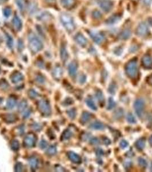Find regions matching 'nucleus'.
<instances>
[{
  "instance_id": "0eeeda50",
  "label": "nucleus",
  "mask_w": 152,
  "mask_h": 172,
  "mask_svg": "<svg viewBox=\"0 0 152 172\" xmlns=\"http://www.w3.org/2000/svg\"><path fill=\"white\" fill-rule=\"evenodd\" d=\"M89 35L94 43L97 44H101L105 39V37L103 34L96 30L90 31L89 32Z\"/></svg>"
},
{
  "instance_id": "7c9ffc66",
  "label": "nucleus",
  "mask_w": 152,
  "mask_h": 172,
  "mask_svg": "<svg viewBox=\"0 0 152 172\" xmlns=\"http://www.w3.org/2000/svg\"><path fill=\"white\" fill-rule=\"evenodd\" d=\"M11 149L13 150V151H17L19 149L20 147V144H19V142L18 141H17L16 139H14L11 142Z\"/></svg>"
},
{
  "instance_id": "79ce46f5",
  "label": "nucleus",
  "mask_w": 152,
  "mask_h": 172,
  "mask_svg": "<svg viewBox=\"0 0 152 172\" xmlns=\"http://www.w3.org/2000/svg\"><path fill=\"white\" fill-rule=\"evenodd\" d=\"M9 85L5 79H1L0 80V87L3 90H7L9 87Z\"/></svg>"
},
{
  "instance_id": "f257e3e1",
  "label": "nucleus",
  "mask_w": 152,
  "mask_h": 172,
  "mask_svg": "<svg viewBox=\"0 0 152 172\" xmlns=\"http://www.w3.org/2000/svg\"><path fill=\"white\" fill-rule=\"evenodd\" d=\"M60 21L64 28L69 32H72L76 29V24L73 17L68 13H62L60 15Z\"/></svg>"
},
{
  "instance_id": "052dcab7",
  "label": "nucleus",
  "mask_w": 152,
  "mask_h": 172,
  "mask_svg": "<svg viewBox=\"0 0 152 172\" xmlns=\"http://www.w3.org/2000/svg\"><path fill=\"white\" fill-rule=\"evenodd\" d=\"M144 2L146 5H149L152 3V0H144Z\"/></svg>"
},
{
  "instance_id": "412c9836",
  "label": "nucleus",
  "mask_w": 152,
  "mask_h": 172,
  "mask_svg": "<svg viewBox=\"0 0 152 172\" xmlns=\"http://www.w3.org/2000/svg\"><path fill=\"white\" fill-rule=\"evenodd\" d=\"M92 117V115L87 112H83L81 117V123L83 124H85L88 123L89 120H90Z\"/></svg>"
},
{
  "instance_id": "4c0bfd02",
  "label": "nucleus",
  "mask_w": 152,
  "mask_h": 172,
  "mask_svg": "<svg viewBox=\"0 0 152 172\" xmlns=\"http://www.w3.org/2000/svg\"><path fill=\"white\" fill-rule=\"evenodd\" d=\"M7 41L9 48H12L13 46V39L12 37L9 34H7Z\"/></svg>"
},
{
  "instance_id": "f3484780",
  "label": "nucleus",
  "mask_w": 152,
  "mask_h": 172,
  "mask_svg": "<svg viewBox=\"0 0 152 172\" xmlns=\"http://www.w3.org/2000/svg\"><path fill=\"white\" fill-rule=\"evenodd\" d=\"M60 56L61 60L63 63H65L68 59V53L66 47L65 45H62L60 49Z\"/></svg>"
},
{
  "instance_id": "e433bc0d",
  "label": "nucleus",
  "mask_w": 152,
  "mask_h": 172,
  "mask_svg": "<svg viewBox=\"0 0 152 172\" xmlns=\"http://www.w3.org/2000/svg\"><path fill=\"white\" fill-rule=\"evenodd\" d=\"M116 106V102H114V101L113 100V99L112 98H109V100H108V106H107V109L110 110L113 109Z\"/></svg>"
},
{
  "instance_id": "3c124183",
  "label": "nucleus",
  "mask_w": 152,
  "mask_h": 172,
  "mask_svg": "<svg viewBox=\"0 0 152 172\" xmlns=\"http://www.w3.org/2000/svg\"><path fill=\"white\" fill-rule=\"evenodd\" d=\"M122 52H123L122 48L121 47H118L116 48V50H114V53L117 56H120L122 54Z\"/></svg>"
},
{
  "instance_id": "1a4fd4ad",
  "label": "nucleus",
  "mask_w": 152,
  "mask_h": 172,
  "mask_svg": "<svg viewBox=\"0 0 152 172\" xmlns=\"http://www.w3.org/2000/svg\"><path fill=\"white\" fill-rule=\"evenodd\" d=\"M149 32V31L148 26L146 23H140L136 29V34L138 36L141 37L146 36L148 34Z\"/></svg>"
},
{
  "instance_id": "37998d69",
  "label": "nucleus",
  "mask_w": 152,
  "mask_h": 172,
  "mask_svg": "<svg viewBox=\"0 0 152 172\" xmlns=\"http://www.w3.org/2000/svg\"><path fill=\"white\" fill-rule=\"evenodd\" d=\"M92 16L95 19H100L102 17L101 13L97 10H94L92 13Z\"/></svg>"
},
{
  "instance_id": "13d9d810",
  "label": "nucleus",
  "mask_w": 152,
  "mask_h": 172,
  "mask_svg": "<svg viewBox=\"0 0 152 172\" xmlns=\"http://www.w3.org/2000/svg\"><path fill=\"white\" fill-rule=\"evenodd\" d=\"M79 81H80V82L81 83H84L85 82V81H86V77H85V75H81V76L80 77Z\"/></svg>"
},
{
  "instance_id": "20e7f679",
  "label": "nucleus",
  "mask_w": 152,
  "mask_h": 172,
  "mask_svg": "<svg viewBox=\"0 0 152 172\" xmlns=\"http://www.w3.org/2000/svg\"><path fill=\"white\" fill-rule=\"evenodd\" d=\"M38 106L40 112L44 116H49L51 113V106L50 104L45 99L40 100L38 103Z\"/></svg>"
},
{
  "instance_id": "6ab92c4d",
  "label": "nucleus",
  "mask_w": 152,
  "mask_h": 172,
  "mask_svg": "<svg viewBox=\"0 0 152 172\" xmlns=\"http://www.w3.org/2000/svg\"><path fill=\"white\" fill-rule=\"evenodd\" d=\"M29 163L30 165L31 169L33 171H35L38 168L39 161H38V160L36 157H31L29 159Z\"/></svg>"
},
{
  "instance_id": "2eb2a0df",
  "label": "nucleus",
  "mask_w": 152,
  "mask_h": 172,
  "mask_svg": "<svg viewBox=\"0 0 152 172\" xmlns=\"http://www.w3.org/2000/svg\"><path fill=\"white\" fill-rule=\"evenodd\" d=\"M61 5L64 8L70 9H72L76 5V0H60Z\"/></svg>"
},
{
  "instance_id": "a18cd8bd",
  "label": "nucleus",
  "mask_w": 152,
  "mask_h": 172,
  "mask_svg": "<svg viewBox=\"0 0 152 172\" xmlns=\"http://www.w3.org/2000/svg\"><path fill=\"white\" fill-rule=\"evenodd\" d=\"M14 171L20 172L22 171V164L21 163H17L14 166Z\"/></svg>"
},
{
  "instance_id": "9b49d317",
  "label": "nucleus",
  "mask_w": 152,
  "mask_h": 172,
  "mask_svg": "<svg viewBox=\"0 0 152 172\" xmlns=\"http://www.w3.org/2000/svg\"><path fill=\"white\" fill-rule=\"evenodd\" d=\"M142 64L145 69H152V58L148 55L144 56L142 59Z\"/></svg>"
},
{
  "instance_id": "0e129e2a",
  "label": "nucleus",
  "mask_w": 152,
  "mask_h": 172,
  "mask_svg": "<svg viewBox=\"0 0 152 172\" xmlns=\"http://www.w3.org/2000/svg\"><path fill=\"white\" fill-rule=\"evenodd\" d=\"M149 24H151V26H152V18H150V19L149 20Z\"/></svg>"
},
{
  "instance_id": "7ed1b4c3",
  "label": "nucleus",
  "mask_w": 152,
  "mask_h": 172,
  "mask_svg": "<svg viewBox=\"0 0 152 172\" xmlns=\"http://www.w3.org/2000/svg\"><path fill=\"white\" fill-rule=\"evenodd\" d=\"M125 70L127 76L131 79L135 78L138 73L137 61L135 59L130 60L125 66Z\"/></svg>"
},
{
  "instance_id": "8fccbe9b",
  "label": "nucleus",
  "mask_w": 152,
  "mask_h": 172,
  "mask_svg": "<svg viewBox=\"0 0 152 172\" xmlns=\"http://www.w3.org/2000/svg\"><path fill=\"white\" fill-rule=\"evenodd\" d=\"M35 80L39 83H43L45 81V79L41 75H38L37 77H35Z\"/></svg>"
},
{
  "instance_id": "cd10ccee",
  "label": "nucleus",
  "mask_w": 152,
  "mask_h": 172,
  "mask_svg": "<svg viewBox=\"0 0 152 172\" xmlns=\"http://www.w3.org/2000/svg\"><path fill=\"white\" fill-rule=\"evenodd\" d=\"M96 96L97 99L100 103L104 102V96L102 93V91L100 90H98L96 93Z\"/></svg>"
},
{
  "instance_id": "4be33fe9",
  "label": "nucleus",
  "mask_w": 152,
  "mask_h": 172,
  "mask_svg": "<svg viewBox=\"0 0 152 172\" xmlns=\"http://www.w3.org/2000/svg\"><path fill=\"white\" fill-rule=\"evenodd\" d=\"M90 128L96 130H101L104 129V126L102 122L96 120L90 125Z\"/></svg>"
},
{
  "instance_id": "a878e982",
  "label": "nucleus",
  "mask_w": 152,
  "mask_h": 172,
  "mask_svg": "<svg viewBox=\"0 0 152 172\" xmlns=\"http://www.w3.org/2000/svg\"><path fill=\"white\" fill-rule=\"evenodd\" d=\"M85 103L90 109L93 110L94 111H96L97 110V107L96 104L94 103V101L91 98H87L85 100Z\"/></svg>"
},
{
  "instance_id": "ea45409f",
  "label": "nucleus",
  "mask_w": 152,
  "mask_h": 172,
  "mask_svg": "<svg viewBox=\"0 0 152 172\" xmlns=\"http://www.w3.org/2000/svg\"><path fill=\"white\" fill-rule=\"evenodd\" d=\"M62 69L59 66L57 67L54 70V76L57 78L61 77V76L62 75Z\"/></svg>"
},
{
  "instance_id": "58836bf2",
  "label": "nucleus",
  "mask_w": 152,
  "mask_h": 172,
  "mask_svg": "<svg viewBox=\"0 0 152 172\" xmlns=\"http://www.w3.org/2000/svg\"><path fill=\"white\" fill-rule=\"evenodd\" d=\"M138 164L139 165L143 168H145L147 167L148 166V163L146 162V161L143 158H141V157H140L138 159Z\"/></svg>"
},
{
  "instance_id": "c756f323",
  "label": "nucleus",
  "mask_w": 152,
  "mask_h": 172,
  "mask_svg": "<svg viewBox=\"0 0 152 172\" xmlns=\"http://www.w3.org/2000/svg\"><path fill=\"white\" fill-rule=\"evenodd\" d=\"M28 103L25 100H22L18 106V109L20 112H24L26 108L27 107Z\"/></svg>"
},
{
  "instance_id": "2f4dec72",
  "label": "nucleus",
  "mask_w": 152,
  "mask_h": 172,
  "mask_svg": "<svg viewBox=\"0 0 152 172\" xmlns=\"http://www.w3.org/2000/svg\"><path fill=\"white\" fill-rule=\"evenodd\" d=\"M46 153L49 155H54L57 153V148L54 145L50 146L46 151Z\"/></svg>"
},
{
  "instance_id": "bb28decb",
  "label": "nucleus",
  "mask_w": 152,
  "mask_h": 172,
  "mask_svg": "<svg viewBox=\"0 0 152 172\" xmlns=\"http://www.w3.org/2000/svg\"><path fill=\"white\" fill-rule=\"evenodd\" d=\"M73 135L72 132L69 130V129H66L62 133V136H61V139L62 141H65V140H68L69 139H70V138L72 137Z\"/></svg>"
},
{
  "instance_id": "5fc2aeb1",
  "label": "nucleus",
  "mask_w": 152,
  "mask_h": 172,
  "mask_svg": "<svg viewBox=\"0 0 152 172\" xmlns=\"http://www.w3.org/2000/svg\"><path fill=\"white\" fill-rule=\"evenodd\" d=\"M90 144L92 145H97L99 144V141L97 138H93L90 140Z\"/></svg>"
},
{
  "instance_id": "6e6d98bb",
  "label": "nucleus",
  "mask_w": 152,
  "mask_h": 172,
  "mask_svg": "<svg viewBox=\"0 0 152 172\" xmlns=\"http://www.w3.org/2000/svg\"><path fill=\"white\" fill-rule=\"evenodd\" d=\"M31 114V110L30 109H28V110L26 111L24 113V115H23V117L24 118H28Z\"/></svg>"
},
{
  "instance_id": "bf43d9fd",
  "label": "nucleus",
  "mask_w": 152,
  "mask_h": 172,
  "mask_svg": "<svg viewBox=\"0 0 152 172\" xmlns=\"http://www.w3.org/2000/svg\"><path fill=\"white\" fill-rule=\"evenodd\" d=\"M64 102L65 103H67L66 105L71 104H72V103H73V100L72 99H71V98H67V99Z\"/></svg>"
},
{
  "instance_id": "4468645a",
  "label": "nucleus",
  "mask_w": 152,
  "mask_h": 172,
  "mask_svg": "<svg viewBox=\"0 0 152 172\" xmlns=\"http://www.w3.org/2000/svg\"><path fill=\"white\" fill-rule=\"evenodd\" d=\"M12 23H13V25L14 26V29L17 31H20L21 30L22 28V23L21 19L20 18V17L16 15H15L13 17L12 20Z\"/></svg>"
},
{
  "instance_id": "473e14b6",
  "label": "nucleus",
  "mask_w": 152,
  "mask_h": 172,
  "mask_svg": "<svg viewBox=\"0 0 152 172\" xmlns=\"http://www.w3.org/2000/svg\"><path fill=\"white\" fill-rule=\"evenodd\" d=\"M127 121L131 124H135L136 123V120H135V116L133 115L132 113H129L127 115Z\"/></svg>"
},
{
  "instance_id": "f704fd0d",
  "label": "nucleus",
  "mask_w": 152,
  "mask_h": 172,
  "mask_svg": "<svg viewBox=\"0 0 152 172\" xmlns=\"http://www.w3.org/2000/svg\"><path fill=\"white\" fill-rule=\"evenodd\" d=\"M3 15L5 18H9L12 15V9L10 7H6L3 10Z\"/></svg>"
},
{
  "instance_id": "aec40b11",
  "label": "nucleus",
  "mask_w": 152,
  "mask_h": 172,
  "mask_svg": "<svg viewBox=\"0 0 152 172\" xmlns=\"http://www.w3.org/2000/svg\"><path fill=\"white\" fill-rule=\"evenodd\" d=\"M146 144V139L145 138H141L138 139L135 143V147L138 150H143L145 148Z\"/></svg>"
},
{
  "instance_id": "b1692460",
  "label": "nucleus",
  "mask_w": 152,
  "mask_h": 172,
  "mask_svg": "<svg viewBox=\"0 0 152 172\" xmlns=\"http://www.w3.org/2000/svg\"><path fill=\"white\" fill-rule=\"evenodd\" d=\"M17 101L14 97H10L7 102V107L8 109H12L16 104Z\"/></svg>"
},
{
  "instance_id": "f8f14e48",
  "label": "nucleus",
  "mask_w": 152,
  "mask_h": 172,
  "mask_svg": "<svg viewBox=\"0 0 152 172\" xmlns=\"http://www.w3.org/2000/svg\"><path fill=\"white\" fill-rule=\"evenodd\" d=\"M78 65L76 61L71 62L68 66L69 74L72 77H75L77 74Z\"/></svg>"
},
{
  "instance_id": "680f3d73",
  "label": "nucleus",
  "mask_w": 152,
  "mask_h": 172,
  "mask_svg": "<svg viewBox=\"0 0 152 172\" xmlns=\"http://www.w3.org/2000/svg\"><path fill=\"white\" fill-rule=\"evenodd\" d=\"M149 144L152 146V135L149 139Z\"/></svg>"
},
{
  "instance_id": "a211bd4d",
  "label": "nucleus",
  "mask_w": 152,
  "mask_h": 172,
  "mask_svg": "<svg viewBox=\"0 0 152 172\" xmlns=\"http://www.w3.org/2000/svg\"><path fill=\"white\" fill-rule=\"evenodd\" d=\"M23 79L24 76L22 75V74L18 72L14 73L11 77V80L13 83H17L22 80Z\"/></svg>"
},
{
  "instance_id": "393cba45",
  "label": "nucleus",
  "mask_w": 152,
  "mask_h": 172,
  "mask_svg": "<svg viewBox=\"0 0 152 172\" xmlns=\"http://www.w3.org/2000/svg\"><path fill=\"white\" fill-rule=\"evenodd\" d=\"M17 120V117L14 114H9L4 116V120L7 123H13Z\"/></svg>"
},
{
  "instance_id": "864d4df0",
  "label": "nucleus",
  "mask_w": 152,
  "mask_h": 172,
  "mask_svg": "<svg viewBox=\"0 0 152 172\" xmlns=\"http://www.w3.org/2000/svg\"><path fill=\"white\" fill-rule=\"evenodd\" d=\"M96 155L98 157H100V156H102L104 155V152H103V150L100 149V148H98L97 150H96Z\"/></svg>"
},
{
  "instance_id": "49530a36",
  "label": "nucleus",
  "mask_w": 152,
  "mask_h": 172,
  "mask_svg": "<svg viewBox=\"0 0 152 172\" xmlns=\"http://www.w3.org/2000/svg\"><path fill=\"white\" fill-rule=\"evenodd\" d=\"M109 91L110 94H114L116 91V86L115 84L114 83H111L110 84V86L109 87Z\"/></svg>"
},
{
  "instance_id": "c03bdc74",
  "label": "nucleus",
  "mask_w": 152,
  "mask_h": 172,
  "mask_svg": "<svg viewBox=\"0 0 152 172\" xmlns=\"http://www.w3.org/2000/svg\"><path fill=\"white\" fill-rule=\"evenodd\" d=\"M38 18H40V20H46L48 19H49V16L48 14L45 13H41V15H40L38 17Z\"/></svg>"
},
{
  "instance_id": "09e8293b",
  "label": "nucleus",
  "mask_w": 152,
  "mask_h": 172,
  "mask_svg": "<svg viewBox=\"0 0 152 172\" xmlns=\"http://www.w3.org/2000/svg\"><path fill=\"white\" fill-rule=\"evenodd\" d=\"M39 146H40V147L41 149H46L48 147V142L42 139L40 141V142L39 144Z\"/></svg>"
},
{
  "instance_id": "a19ab883",
  "label": "nucleus",
  "mask_w": 152,
  "mask_h": 172,
  "mask_svg": "<svg viewBox=\"0 0 152 172\" xmlns=\"http://www.w3.org/2000/svg\"><path fill=\"white\" fill-rule=\"evenodd\" d=\"M38 95V94L33 89L30 90L28 92V96L30 99H34L36 97H37Z\"/></svg>"
},
{
  "instance_id": "69168bd1",
  "label": "nucleus",
  "mask_w": 152,
  "mask_h": 172,
  "mask_svg": "<svg viewBox=\"0 0 152 172\" xmlns=\"http://www.w3.org/2000/svg\"><path fill=\"white\" fill-rule=\"evenodd\" d=\"M151 171L152 172V163H151Z\"/></svg>"
},
{
  "instance_id": "423d86ee",
  "label": "nucleus",
  "mask_w": 152,
  "mask_h": 172,
  "mask_svg": "<svg viewBox=\"0 0 152 172\" xmlns=\"http://www.w3.org/2000/svg\"><path fill=\"white\" fill-rule=\"evenodd\" d=\"M135 113L139 118H141L144 114L145 110V102L143 99H137L134 104Z\"/></svg>"
},
{
  "instance_id": "de8ad7c7",
  "label": "nucleus",
  "mask_w": 152,
  "mask_h": 172,
  "mask_svg": "<svg viewBox=\"0 0 152 172\" xmlns=\"http://www.w3.org/2000/svg\"><path fill=\"white\" fill-rule=\"evenodd\" d=\"M119 146H120L121 149H126V148H127V147H128V146H129V144H128V142H127L126 140L123 139V140H122V141L120 142Z\"/></svg>"
},
{
  "instance_id": "dca6fc26",
  "label": "nucleus",
  "mask_w": 152,
  "mask_h": 172,
  "mask_svg": "<svg viewBox=\"0 0 152 172\" xmlns=\"http://www.w3.org/2000/svg\"><path fill=\"white\" fill-rule=\"evenodd\" d=\"M68 157L69 159L75 163H81V158L78 155L73 152H69L68 153Z\"/></svg>"
},
{
  "instance_id": "603ef678",
  "label": "nucleus",
  "mask_w": 152,
  "mask_h": 172,
  "mask_svg": "<svg viewBox=\"0 0 152 172\" xmlns=\"http://www.w3.org/2000/svg\"><path fill=\"white\" fill-rule=\"evenodd\" d=\"M102 141H103L104 144L105 145H110V144H111V141H110V139L108 137L103 138H102Z\"/></svg>"
},
{
  "instance_id": "c9c22d12",
  "label": "nucleus",
  "mask_w": 152,
  "mask_h": 172,
  "mask_svg": "<svg viewBox=\"0 0 152 172\" xmlns=\"http://www.w3.org/2000/svg\"><path fill=\"white\" fill-rule=\"evenodd\" d=\"M124 114V112L121 109H119L117 110L114 113V117L116 119H120L122 117Z\"/></svg>"
},
{
  "instance_id": "9d476101",
  "label": "nucleus",
  "mask_w": 152,
  "mask_h": 172,
  "mask_svg": "<svg viewBox=\"0 0 152 172\" xmlns=\"http://www.w3.org/2000/svg\"><path fill=\"white\" fill-rule=\"evenodd\" d=\"M75 40L81 47H85L88 44V40L81 33H78L75 36Z\"/></svg>"
},
{
  "instance_id": "6e6552de",
  "label": "nucleus",
  "mask_w": 152,
  "mask_h": 172,
  "mask_svg": "<svg viewBox=\"0 0 152 172\" xmlns=\"http://www.w3.org/2000/svg\"><path fill=\"white\" fill-rule=\"evenodd\" d=\"M35 142H36V136L33 133H29L26 136L24 141V145L26 147L29 148L33 147L35 146Z\"/></svg>"
},
{
  "instance_id": "e2e57ef3",
  "label": "nucleus",
  "mask_w": 152,
  "mask_h": 172,
  "mask_svg": "<svg viewBox=\"0 0 152 172\" xmlns=\"http://www.w3.org/2000/svg\"><path fill=\"white\" fill-rule=\"evenodd\" d=\"M8 0H0V4H2L5 3Z\"/></svg>"
},
{
  "instance_id": "5701e85b",
  "label": "nucleus",
  "mask_w": 152,
  "mask_h": 172,
  "mask_svg": "<svg viewBox=\"0 0 152 172\" xmlns=\"http://www.w3.org/2000/svg\"><path fill=\"white\" fill-rule=\"evenodd\" d=\"M131 36V31L129 29H124L119 34V39L121 40H127Z\"/></svg>"
},
{
  "instance_id": "72a5a7b5",
  "label": "nucleus",
  "mask_w": 152,
  "mask_h": 172,
  "mask_svg": "<svg viewBox=\"0 0 152 172\" xmlns=\"http://www.w3.org/2000/svg\"><path fill=\"white\" fill-rule=\"evenodd\" d=\"M67 114H68L69 117L72 119L74 120L76 118V110L75 109H71L67 111Z\"/></svg>"
},
{
  "instance_id": "f03ea898",
  "label": "nucleus",
  "mask_w": 152,
  "mask_h": 172,
  "mask_svg": "<svg viewBox=\"0 0 152 172\" xmlns=\"http://www.w3.org/2000/svg\"><path fill=\"white\" fill-rule=\"evenodd\" d=\"M29 47L30 51L37 53L42 50L43 45L40 39L33 33L29 35Z\"/></svg>"
},
{
  "instance_id": "4d7b16f0",
  "label": "nucleus",
  "mask_w": 152,
  "mask_h": 172,
  "mask_svg": "<svg viewBox=\"0 0 152 172\" xmlns=\"http://www.w3.org/2000/svg\"><path fill=\"white\" fill-rule=\"evenodd\" d=\"M146 82H147V83L149 85L152 86V74L147 77V78H146Z\"/></svg>"
},
{
  "instance_id": "ddd939ff",
  "label": "nucleus",
  "mask_w": 152,
  "mask_h": 172,
  "mask_svg": "<svg viewBox=\"0 0 152 172\" xmlns=\"http://www.w3.org/2000/svg\"><path fill=\"white\" fill-rule=\"evenodd\" d=\"M121 20V17L119 15H113L106 20V24L108 26H114L117 24Z\"/></svg>"
},
{
  "instance_id": "39448f33",
  "label": "nucleus",
  "mask_w": 152,
  "mask_h": 172,
  "mask_svg": "<svg viewBox=\"0 0 152 172\" xmlns=\"http://www.w3.org/2000/svg\"><path fill=\"white\" fill-rule=\"evenodd\" d=\"M97 2L102 10L106 13L110 12L114 7V2L111 0H97Z\"/></svg>"
},
{
  "instance_id": "c85d7f7f",
  "label": "nucleus",
  "mask_w": 152,
  "mask_h": 172,
  "mask_svg": "<svg viewBox=\"0 0 152 172\" xmlns=\"http://www.w3.org/2000/svg\"><path fill=\"white\" fill-rule=\"evenodd\" d=\"M17 7L19 9L20 11L24 12L25 10V3L24 0H15Z\"/></svg>"
}]
</instances>
